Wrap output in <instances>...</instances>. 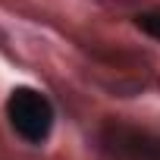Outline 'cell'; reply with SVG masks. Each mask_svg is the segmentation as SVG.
Here are the masks:
<instances>
[{
    "label": "cell",
    "instance_id": "obj_1",
    "mask_svg": "<svg viewBox=\"0 0 160 160\" xmlns=\"http://www.w3.org/2000/svg\"><path fill=\"white\" fill-rule=\"evenodd\" d=\"M3 113H7L10 129L28 144H44L53 132V122H57L53 101L41 88H32V85H16L7 94Z\"/></svg>",
    "mask_w": 160,
    "mask_h": 160
},
{
    "label": "cell",
    "instance_id": "obj_2",
    "mask_svg": "<svg viewBox=\"0 0 160 160\" xmlns=\"http://www.w3.org/2000/svg\"><path fill=\"white\" fill-rule=\"evenodd\" d=\"M101 148L119 160H160V135L122 122V119H110L101 129Z\"/></svg>",
    "mask_w": 160,
    "mask_h": 160
},
{
    "label": "cell",
    "instance_id": "obj_3",
    "mask_svg": "<svg viewBox=\"0 0 160 160\" xmlns=\"http://www.w3.org/2000/svg\"><path fill=\"white\" fill-rule=\"evenodd\" d=\"M135 25H138L148 38L160 41V10H144V13H138V16H135Z\"/></svg>",
    "mask_w": 160,
    "mask_h": 160
}]
</instances>
